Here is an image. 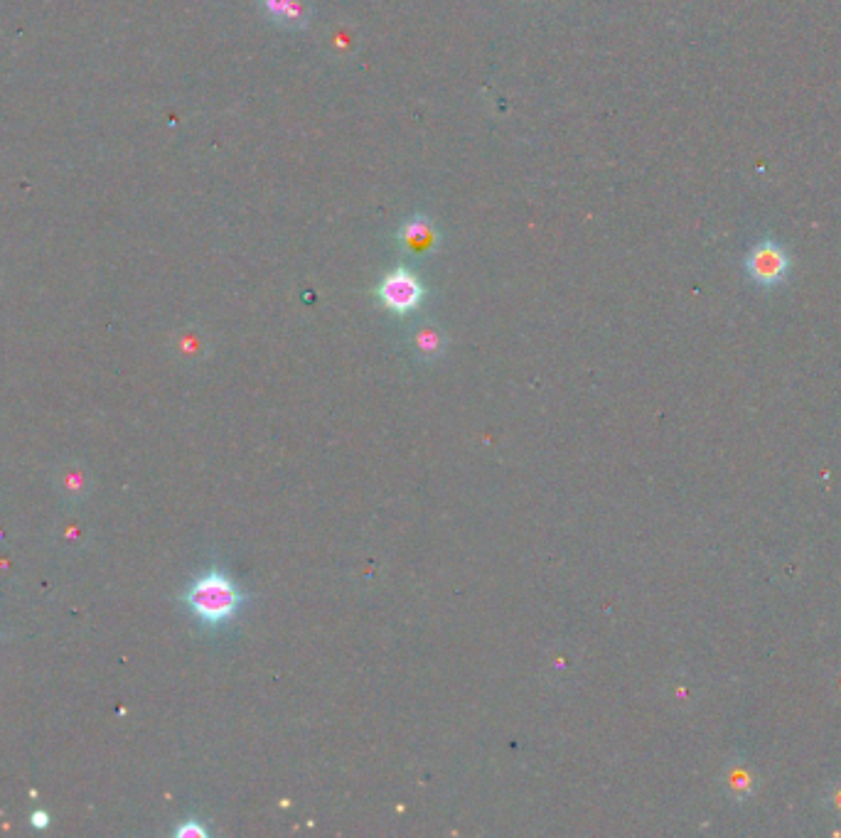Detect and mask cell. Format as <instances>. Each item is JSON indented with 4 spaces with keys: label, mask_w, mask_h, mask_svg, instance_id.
<instances>
[{
    "label": "cell",
    "mask_w": 841,
    "mask_h": 838,
    "mask_svg": "<svg viewBox=\"0 0 841 838\" xmlns=\"http://www.w3.org/2000/svg\"><path fill=\"white\" fill-rule=\"evenodd\" d=\"M401 246L411 254H428V251L436 249L438 244V232L431 224V219L426 217H414L401 227L399 232Z\"/></svg>",
    "instance_id": "obj_5"
},
{
    "label": "cell",
    "mask_w": 841,
    "mask_h": 838,
    "mask_svg": "<svg viewBox=\"0 0 841 838\" xmlns=\"http://www.w3.org/2000/svg\"><path fill=\"white\" fill-rule=\"evenodd\" d=\"M30 824L35 826V829H47V826H50V814H47V811H32V816H30Z\"/></svg>",
    "instance_id": "obj_8"
},
{
    "label": "cell",
    "mask_w": 841,
    "mask_h": 838,
    "mask_svg": "<svg viewBox=\"0 0 841 838\" xmlns=\"http://www.w3.org/2000/svg\"><path fill=\"white\" fill-rule=\"evenodd\" d=\"M178 838H207V829L197 819H187L185 824L175 831Z\"/></svg>",
    "instance_id": "obj_7"
},
{
    "label": "cell",
    "mask_w": 841,
    "mask_h": 838,
    "mask_svg": "<svg viewBox=\"0 0 841 838\" xmlns=\"http://www.w3.org/2000/svg\"><path fill=\"white\" fill-rule=\"evenodd\" d=\"M746 271L758 286H778L790 273V256L782 249L778 241H760L751 249L746 259Z\"/></svg>",
    "instance_id": "obj_3"
},
{
    "label": "cell",
    "mask_w": 841,
    "mask_h": 838,
    "mask_svg": "<svg viewBox=\"0 0 841 838\" xmlns=\"http://www.w3.org/2000/svg\"><path fill=\"white\" fill-rule=\"evenodd\" d=\"M244 600L246 595L241 593L239 585L219 568H210L200 578L192 580L190 588L182 595V603L190 610V615L210 630L229 625L239 615Z\"/></svg>",
    "instance_id": "obj_1"
},
{
    "label": "cell",
    "mask_w": 841,
    "mask_h": 838,
    "mask_svg": "<svg viewBox=\"0 0 841 838\" xmlns=\"http://www.w3.org/2000/svg\"><path fill=\"white\" fill-rule=\"evenodd\" d=\"M377 295L389 313L409 315L419 310L423 298H426V288H423V283L414 271L399 266L382 278Z\"/></svg>",
    "instance_id": "obj_2"
},
{
    "label": "cell",
    "mask_w": 841,
    "mask_h": 838,
    "mask_svg": "<svg viewBox=\"0 0 841 838\" xmlns=\"http://www.w3.org/2000/svg\"><path fill=\"white\" fill-rule=\"evenodd\" d=\"M261 13L278 28H305L310 20L308 0H259Z\"/></svg>",
    "instance_id": "obj_4"
},
{
    "label": "cell",
    "mask_w": 841,
    "mask_h": 838,
    "mask_svg": "<svg viewBox=\"0 0 841 838\" xmlns=\"http://www.w3.org/2000/svg\"><path fill=\"white\" fill-rule=\"evenodd\" d=\"M411 342H414L416 352L426 359L438 357V354L443 352V347H446V337H443V332L438 330L436 325H421L419 330L414 332V340Z\"/></svg>",
    "instance_id": "obj_6"
}]
</instances>
